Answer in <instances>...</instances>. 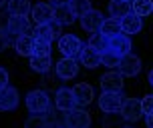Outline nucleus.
Segmentation results:
<instances>
[{"label":"nucleus","instance_id":"1","mask_svg":"<svg viewBox=\"0 0 153 128\" xmlns=\"http://www.w3.org/2000/svg\"><path fill=\"white\" fill-rule=\"evenodd\" d=\"M26 108L34 116H48L51 112V96L46 90H30L26 94Z\"/></svg>","mask_w":153,"mask_h":128},{"label":"nucleus","instance_id":"2","mask_svg":"<svg viewBox=\"0 0 153 128\" xmlns=\"http://www.w3.org/2000/svg\"><path fill=\"white\" fill-rule=\"evenodd\" d=\"M59 50L62 52L65 58H75L76 60L81 50H83V42L75 34H65V36L59 38Z\"/></svg>","mask_w":153,"mask_h":128},{"label":"nucleus","instance_id":"3","mask_svg":"<svg viewBox=\"0 0 153 128\" xmlns=\"http://www.w3.org/2000/svg\"><path fill=\"white\" fill-rule=\"evenodd\" d=\"M123 94L121 92H103L99 96V108L103 110L105 114H111V112H119L123 106Z\"/></svg>","mask_w":153,"mask_h":128},{"label":"nucleus","instance_id":"4","mask_svg":"<svg viewBox=\"0 0 153 128\" xmlns=\"http://www.w3.org/2000/svg\"><path fill=\"white\" fill-rule=\"evenodd\" d=\"M65 124L69 128H89L91 126V114L85 108H73L71 112H65Z\"/></svg>","mask_w":153,"mask_h":128},{"label":"nucleus","instance_id":"5","mask_svg":"<svg viewBox=\"0 0 153 128\" xmlns=\"http://www.w3.org/2000/svg\"><path fill=\"white\" fill-rule=\"evenodd\" d=\"M121 116L129 122H137L141 116H143V104L139 98H125L121 106Z\"/></svg>","mask_w":153,"mask_h":128},{"label":"nucleus","instance_id":"6","mask_svg":"<svg viewBox=\"0 0 153 128\" xmlns=\"http://www.w3.org/2000/svg\"><path fill=\"white\" fill-rule=\"evenodd\" d=\"M54 106L61 112H71L73 108H76V98L73 88H59L54 94Z\"/></svg>","mask_w":153,"mask_h":128},{"label":"nucleus","instance_id":"7","mask_svg":"<svg viewBox=\"0 0 153 128\" xmlns=\"http://www.w3.org/2000/svg\"><path fill=\"white\" fill-rule=\"evenodd\" d=\"M117 70H119V74H123V76H137L139 70H141V60H139V56H135L133 52L121 56Z\"/></svg>","mask_w":153,"mask_h":128},{"label":"nucleus","instance_id":"8","mask_svg":"<svg viewBox=\"0 0 153 128\" xmlns=\"http://www.w3.org/2000/svg\"><path fill=\"white\" fill-rule=\"evenodd\" d=\"M30 16H32V20H34L36 26L38 24H48L54 20V8L48 2H38L36 6H32Z\"/></svg>","mask_w":153,"mask_h":128},{"label":"nucleus","instance_id":"9","mask_svg":"<svg viewBox=\"0 0 153 128\" xmlns=\"http://www.w3.org/2000/svg\"><path fill=\"white\" fill-rule=\"evenodd\" d=\"M18 102H20V96H18V90H16V88L6 86V88L0 90V110H2V112L16 110Z\"/></svg>","mask_w":153,"mask_h":128},{"label":"nucleus","instance_id":"10","mask_svg":"<svg viewBox=\"0 0 153 128\" xmlns=\"http://www.w3.org/2000/svg\"><path fill=\"white\" fill-rule=\"evenodd\" d=\"M30 28V20L28 16H8L6 20V30L12 34V36H22L26 34Z\"/></svg>","mask_w":153,"mask_h":128},{"label":"nucleus","instance_id":"11","mask_svg":"<svg viewBox=\"0 0 153 128\" xmlns=\"http://www.w3.org/2000/svg\"><path fill=\"white\" fill-rule=\"evenodd\" d=\"M79 74V64L75 58H62L56 62V76L61 80H71Z\"/></svg>","mask_w":153,"mask_h":128},{"label":"nucleus","instance_id":"12","mask_svg":"<svg viewBox=\"0 0 153 128\" xmlns=\"http://www.w3.org/2000/svg\"><path fill=\"white\" fill-rule=\"evenodd\" d=\"M81 20V26H83V30H87V32H99L101 30V24H103V14H101L99 10H95L93 8L91 12H87V14L83 16V18H79Z\"/></svg>","mask_w":153,"mask_h":128},{"label":"nucleus","instance_id":"13","mask_svg":"<svg viewBox=\"0 0 153 128\" xmlns=\"http://www.w3.org/2000/svg\"><path fill=\"white\" fill-rule=\"evenodd\" d=\"M101 88L103 92H121L123 90V74L119 72H107L101 76Z\"/></svg>","mask_w":153,"mask_h":128},{"label":"nucleus","instance_id":"14","mask_svg":"<svg viewBox=\"0 0 153 128\" xmlns=\"http://www.w3.org/2000/svg\"><path fill=\"white\" fill-rule=\"evenodd\" d=\"M109 48L113 50L117 56H125V54L131 52V40L127 34H115V36L109 38Z\"/></svg>","mask_w":153,"mask_h":128},{"label":"nucleus","instance_id":"15","mask_svg":"<svg viewBox=\"0 0 153 128\" xmlns=\"http://www.w3.org/2000/svg\"><path fill=\"white\" fill-rule=\"evenodd\" d=\"M75 92V98H76V106H89L95 98V90H93L91 84H85V82H79L73 88Z\"/></svg>","mask_w":153,"mask_h":128},{"label":"nucleus","instance_id":"16","mask_svg":"<svg viewBox=\"0 0 153 128\" xmlns=\"http://www.w3.org/2000/svg\"><path fill=\"white\" fill-rule=\"evenodd\" d=\"M141 26H143L141 16H137L135 12H131V14H127L125 18H121V32H123V34H127V36L137 34V32L141 30Z\"/></svg>","mask_w":153,"mask_h":128},{"label":"nucleus","instance_id":"17","mask_svg":"<svg viewBox=\"0 0 153 128\" xmlns=\"http://www.w3.org/2000/svg\"><path fill=\"white\" fill-rule=\"evenodd\" d=\"M133 12V6H131V0H111L109 2V14L113 18H125L127 14Z\"/></svg>","mask_w":153,"mask_h":128},{"label":"nucleus","instance_id":"18","mask_svg":"<svg viewBox=\"0 0 153 128\" xmlns=\"http://www.w3.org/2000/svg\"><path fill=\"white\" fill-rule=\"evenodd\" d=\"M14 48L20 56H28V58H30L32 54H34V36H30V34L18 36L16 42H14Z\"/></svg>","mask_w":153,"mask_h":128},{"label":"nucleus","instance_id":"19","mask_svg":"<svg viewBox=\"0 0 153 128\" xmlns=\"http://www.w3.org/2000/svg\"><path fill=\"white\" fill-rule=\"evenodd\" d=\"M79 60H81V64H85V68H97L101 66V54L97 50H93L91 46H83Z\"/></svg>","mask_w":153,"mask_h":128},{"label":"nucleus","instance_id":"20","mask_svg":"<svg viewBox=\"0 0 153 128\" xmlns=\"http://www.w3.org/2000/svg\"><path fill=\"white\" fill-rule=\"evenodd\" d=\"M30 10V0H8V14L10 16H28Z\"/></svg>","mask_w":153,"mask_h":128},{"label":"nucleus","instance_id":"21","mask_svg":"<svg viewBox=\"0 0 153 128\" xmlns=\"http://www.w3.org/2000/svg\"><path fill=\"white\" fill-rule=\"evenodd\" d=\"M28 64H30V68L34 72L46 74V72L51 70V66H53V58H51V54H48V56H36V54H32Z\"/></svg>","mask_w":153,"mask_h":128},{"label":"nucleus","instance_id":"22","mask_svg":"<svg viewBox=\"0 0 153 128\" xmlns=\"http://www.w3.org/2000/svg\"><path fill=\"white\" fill-rule=\"evenodd\" d=\"M87 46H91L93 50H97V52H105L109 50V36H105L103 32H93L91 36H89V42Z\"/></svg>","mask_w":153,"mask_h":128},{"label":"nucleus","instance_id":"23","mask_svg":"<svg viewBox=\"0 0 153 128\" xmlns=\"http://www.w3.org/2000/svg\"><path fill=\"white\" fill-rule=\"evenodd\" d=\"M105 36H115V34H121V20L119 18H113V16H109V18H105L103 20V24H101V30Z\"/></svg>","mask_w":153,"mask_h":128},{"label":"nucleus","instance_id":"24","mask_svg":"<svg viewBox=\"0 0 153 128\" xmlns=\"http://www.w3.org/2000/svg\"><path fill=\"white\" fill-rule=\"evenodd\" d=\"M54 22H59L61 26H65V24H73V22H75V14H73V10L69 8V4H65V6H56V8H54Z\"/></svg>","mask_w":153,"mask_h":128},{"label":"nucleus","instance_id":"25","mask_svg":"<svg viewBox=\"0 0 153 128\" xmlns=\"http://www.w3.org/2000/svg\"><path fill=\"white\" fill-rule=\"evenodd\" d=\"M69 8L73 10L75 18H76V16H79V18H83L87 12H91V10H93L91 0H71V2H69Z\"/></svg>","mask_w":153,"mask_h":128},{"label":"nucleus","instance_id":"26","mask_svg":"<svg viewBox=\"0 0 153 128\" xmlns=\"http://www.w3.org/2000/svg\"><path fill=\"white\" fill-rule=\"evenodd\" d=\"M32 36H34V40H45V42H51V44H53L54 32H53V28H51V22L48 24H38Z\"/></svg>","mask_w":153,"mask_h":128},{"label":"nucleus","instance_id":"27","mask_svg":"<svg viewBox=\"0 0 153 128\" xmlns=\"http://www.w3.org/2000/svg\"><path fill=\"white\" fill-rule=\"evenodd\" d=\"M131 6L137 16H149L153 12V0H133Z\"/></svg>","mask_w":153,"mask_h":128},{"label":"nucleus","instance_id":"28","mask_svg":"<svg viewBox=\"0 0 153 128\" xmlns=\"http://www.w3.org/2000/svg\"><path fill=\"white\" fill-rule=\"evenodd\" d=\"M119 60H121V56H117L111 48H109V50H105V52H101V66L117 68V66H119Z\"/></svg>","mask_w":153,"mask_h":128},{"label":"nucleus","instance_id":"29","mask_svg":"<svg viewBox=\"0 0 153 128\" xmlns=\"http://www.w3.org/2000/svg\"><path fill=\"white\" fill-rule=\"evenodd\" d=\"M121 120H125L121 114L111 112V114L105 116V120H103V128H123L121 126Z\"/></svg>","mask_w":153,"mask_h":128},{"label":"nucleus","instance_id":"30","mask_svg":"<svg viewBox=\"0 0 153 128\" xmlns=\"http://www.w3.org/2000/svg\"><path fill=\"white\" fill-rule=\"evenodd\" d=\"M34 54H36V56H48V54H51V42L34 40Z\"/></svg>","mask_w":153,"mask_h":128},{"label":"nucleus","instance_id":"31","mask_svg":"<svg viewBox=\"0 0 153 128\" xmlns=\"http://www.w3.org/2000/svg\"><path fill=\"white\" fill-rule=\"evenodd\" d=\"M45 126H46L45 116H34V114H32L30 118L24 122V128H45Z\"/></svg>","mask_w":153,"mask_h":128},{"label":"nucleus","instance_id":"32","mask_svg":"<svg viewBox=\"0 0 153 128\" xmlns=\"http://www.w3.org/2000/svg\"><path fill=\"white\" fill-rule=\"evenodd\" d=\"M16 38L18 36H12L8 30H2V28H0V52L6 50V46L10 44V42H16Z\"/></svg>","mask_w":153,"mask_h":128},{"label":"nucleus","instance_id":"33","mask_svg":"<svg viewBox=\"0 0 153 128\" xmlns=\"http://www.w3.org/2000/svg\"><path fill=\"white\" fill-rule=\"evenodd\" d=\"M141 104H143V114H153V94L141 98Z\"/></svg>","mask_w":153,"mask_h":128},{"label":"nucleus","instance_id":"34","mask_svg":"<svg viewBox=\"0 0 153 128\" xmlns=\"http://www.w3.org/2000/svg\"><path fill=\"white\" fill-rule=\"evenodd\" d=\"M6 86H8V72L0 66V90H2V88H6Z\"/></svg>","mask_w":153,"mask_h":128},{"label":"nucleus","instance_id":"35","mask_svg":"<svg viewBox=\"0 0 153 128\" xmlns=\"http://www.w3.org/2000/svg\"><path fill=\"white\" fill-rule=\"evenodd\" d=\"M51 28H53V32H54V40H59V38L62 36V34H61V24L53 20V22H51Z\"/></svg>","mask_w":153,"mask_h":128},{"label":"nucleus","instance_id":"36","mask_svg":"<svg viewBox=\"0 0 153 128\" xmlns=\"http://www.w3.org/2000/svg\"><path fill=\"white\" fill-rule=\"evenodd\" d=\"M69 2L71 0H51L48 4H51L53 8H56V6H65V4H69Z\"/></svg>","mask_w":153,"mask_h":128},{"label":"nucleus","instance_id":"37","mask_svg":"<svg viewBox=\"0 0 153 128\" xmlns=\"http://www.w3.org/2000/svg\"><path fill=\"white\" fill-rule=\"evenodd\" d=\"M145 124H147V128H153V114H147L145 116Z\"/></svg>","mask_w":153,"mask_h":128},{"label":"nucleus","instance_id":"38","mask_svg":"<svg viewBox=\"0 0 153 128\" xmlns=\"http://www.w3.org/2000/svg\"><path fill=\"white\" fill-rule=\"evenodd\" d=\"M45 128H62V124H59V122H46Z\"/></svg>","mask_w":153,"mask_h":128},{"label":"nucleus","instance_id":"39","mask_svg":"<svg viewBox=\"0 0 153 128\" xmlns=\"http://www.w3.org/2000/svg\"><path fill=\"white\" fill-rule=\"evenodd\" d=\"M149 82H151V86H153V70L149 72Z\"/></svg>","mask_w":153,"mask_h":128},{"label":"nucleus","instance_id":"40","mask_svg":"<svg viewBox=\"0 0 153 128\" xmlns=\"http://www.w3.org/2000/svg\"><path fill=\"white\" fill-rule=\"evenodd\" d=\"M4 2H6V0H0V8H2V6H4Z\"/></svg>","mask_w":153,"mask_h":128},{"label":"nucleus","instance_id":"41","mask_svg":"<svg viewBox=\"0 0 153 128\" xmlns=\"http://www.w3.org/2000/svg\"><path fill=\"white\" fill-rule=\"evenodd\" d=\"M62 128H69V126H67V124H62Z\"/></svg>","mask_w":153,"mask_h":128},{"label":"nucleus","instance_id":"42","mask_svg":"<svg viewBox=\"0 0 153 128\" xmlns=\"http://www.w3.org/2000/svg\"><path fill=\"white\" fill-rule=\"evenodd\" d=\"M123 128H129V126H123Z\"/></svg>","mask_w":153,"mask_h":128}]
</instances>
